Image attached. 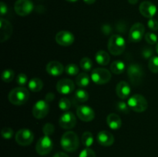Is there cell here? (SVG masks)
I'll return each mask as SVG.
<instances>
[{"label": "cell", "instance_id": "6da1fadb", "mask_svg": "<svg viewBox=\"0 0 158 157\" xmlns=\"http://www.w3.org/2000/svg\"><path fill=\"white\" fill-rule=\"evenodd\" d=\"M60 144L62 148L66 152H74L78 149L80 139L76 132L68 131L62 135Z\"/></svg>", "mask_w": 158, "mask_h": 157}, {"label": "cell", "instance_id": "7a4b0ae2", "mask_svg": "<svg viewBox=\"0 0 158 157\" xmlns=\"http://www.w3.org/2000/svg\"><path fill=\"white\" fill-rule=\"evenodd\" d=\"M9 100L12 104L21 106L25 104L29 98V92L26 88L19 86L12 89L9 94Z\"/></svg>", "mask_w": 158, "mask_h": 157}, {"label": "cell", "instance_id": "3957f363", "mask_svg": "<svg viewBox=\"0 0 158 157\" xmlns=\"http://www.w3.org/2000/svg\"><path fill=\"white\" fill-rule=\"evenodd\" d=\"M108 50L113 55H120L124 52L126 42L120 35H113L108 41Z\"/></svg>", "mask_w": 158, "mask_h": 157}, {"label": "cell", "instance_id": "277c9868", "mask_svg": "<svg viewBox=\"0 0 158 157\" xmlns=\"http://www.w3.org/2000/svg\"><path fill=\"white\" fill-rule=\"evenodd\" d=\"M127 104L131 110L136 112H143L147 110L148 103L144 96L140 94H136L128 99Z\"/></svg>", "mask_w": 158, "mask_h": 157}, {"label": "cell", "instance_id": "5b68a950", "mask_svg": "<svg viewBox=\"0 0 158 157\" xmlns=\"http://www.w3.org/2000/svg\"><path fill=\"white\" fill-rule=\"evenodd\" d=\"M111 72L104 68H96L91 72L90 78L97 85H103L111 79Z\"/></svg>", "mask_w": 158, "mask_h": 157}, {"label": "cell", "instance_id": "8992f818", "mask_svg": "<svg viewBox=\"0 0 158 157\" xmlns=\"http://www.w3.org/2000/svg\"><path fill=\"white\" fill-rule=\"evenodd\" d=\"M143 72V68L138 64H131L127 68V76L134 86H137L141 83L144 75Z\"/></svg>", "mask_w": 158, "mask_h": 157}, {"label": "cell", "instance_id": "52a82bcc", "mask_svg": "<svg viewBox=\"0 0 158 157\" xmlns=\"http://www.w3.org/2000/svg\"><path fill=\"white\" fill-rule=\"evenodd\" d=\"M53 143L49 135L41 137L35 145V151L40 155H46L52 151Z\"/></svg>", "mask_w": 158, "mask_h": 157}, {"label": "cell", "instance_id": "ba28073f", "mask_svg": "<svg viewBox=\"0 0 158 157\" xmlns=\"http://www.w3.org/2000/svg\"><path fill=\"white\" fill-rule=\"evenodd\" d=\"M15 141L22 146H27L33 142L34 134L28 129H21L15 134Z\"/></svg>", "mask_w": 158, "mask_h": 157}, {"label": "cell", "instance_id": "9c48e42d", "mask_svg": "<svg viewBox=\"0 0 158 157\" xmlns=\"http://www.w3.org/2000/svg\"><path fill=\"white\" fill-rule=\"evenodd\" d=\"M33 3L31 0H17L14 6V9L17 15L26 16L33 10Z\"/></svg>", "mask_w": 158, "mask_h": 157}, {"label": "cell", "instance_id": "30bf717a", "mask_svg": "<svg viewBox=\"0 0 158 157\" xmlns=\"http://www.w3.org/2000/svg\"><path fill=\"white\" fill-rule=\"evenodd\" d=\"M145 32V27L142 23L137 22L132 26L129 32V41L131 42H139L142 40Z\"/></svg>", "mask_w": 158, "mask_h": 157}, {"label": "cell", "instance_id": "8fae6325", "mask_svg": "<svg viewBox=\"0 0 158 157\" xmlns=\"http://www.w3.org/2000/svg\"><path fill=\"white\" fill-rule=\"evenodd\" d=\"M49 111V103L46 100H39L32 108V115L35 119H41L47 115Z\"/></svg>", "mask_w": 158, "mask_h": 157}, {"label": "cell", "instance_id": "7c38bea8", "mask_svg": "<svg viewBox=\"0 0 158 157\" xmlns=\"http://www.w3.org/2000/svg\"><path fill=\"white\" fill-rule=\"evenodd\" d=\"M60 127L64 129H71L77 124V119L74 114L71 112H66L60 116L59 120Z\"/></svg>", "mask_w": 158, "mask_h": 157}, {"label": "cell", "instance_id": "4fadbf2b", "mask_svg": "<svg viewBox=\"0 0 158 157\" xmlns=\"http://www.w3.org/2000/svg\"><path fill=\"white\" fill-rule=\"evenodd\" d=\"M75 41V37L73 34L69 31L63 30L59 32L56 35V42L60 46H71Z\"/></svg>", "mask_w": 158, "mask_h": 157}, {"label": "cell", "instance_id": "5bb4252c", "mask_svg": "<svg viewBox=\"0 0 158 157\" xmlns=\"http://www.w3.org/2000/svg\"><path fill=\"white\" fill-rule=\"evenodd\" d=\"M77 115L83 122H90L95 118V112L88 106H80L77 109Z\"/></svg>", "mask_w": 158, "mask_h": 157}, {"label": "cell", "instance_id": "9a60e30c", "mask_svg": "<svg viewBox=\"0 0 158 157\" xmlns=\"http://www.w3.org/2000/svg\"><path fill=\"white\" fill-rule=\"evenodd\" d=\"M12 26L8 20L1 18L0 19V41L4 42L9 39L12 34Z\"/></svg>", "mask_w": 158, "mask_h": 157}, {"label": "cell", "instance_id": "2e32d148", "mask_svg": "<svg viewBox=\"0 0 158 157\" xmlns=\"http://www.w3.org/2000/svg\"><path fill=\"white\" fill-rule=\"evenodd\" d=\"M75 86L72 80L68 78H63L58 81L56 84V90L59 93L67 95L73 92Z\"/></svg>", "mask_w": 158, "mask_h": 157}, {"label": "cell", "instance_id": "e0dca14e", "mask_svg": "<svg viewBox=\"0 0 158 157\" xmlns=\"http://www.w3.org/2000/svg\"><path fill=\"white\" fill-rule=\"evenodd\" d=\"M139 10L143 16L151 18L155 15L156 12H157V7L151 2L145 1L140 5Z\"/></svg>", "mask_w": 158, "mask_h": 157}, {"label": "cell", "instance_id": "ac0fdd59", "mask_svg": "<svg viewBox=\"0 0 158 157\" xmlns=\"http://www.w3.org/2000/svg\"><path fill=\"white\" fill-rule=\"evenodd\" d=\"M46 72L52 76H59L63 73L65 70L63 64L58 61H51L46 65Z\"/></svg>", "mask_w": 158, "mask_h": 157}, {"label": "cell", "instance_id": "d6986e66", "mask_svg": "<svg viewBox=\"0 0 158 157\" xmlns=\"http://www.w3.org/2000/svg\"><path fill=\"white\" fill-rule=\"evenodd\" d=\"M97 142L103 146H110L114 143V136L108 131H100L97 136Z\"/></svg>", "mask_w": 158, "mask_h": 157}, {"label": "cell", "instance_id": "ffe728a7", "mask_svg": "<svg viewBox=\"0 0 158 157\" xmlns=\"http://www.w3.org/2000/svg\"><path fill=\"white\" fill-rule=\"evenodd\" d=\"M131 86L125 81L120 82L116 86V93H117V96L122 99H127V97H129L130 94H131Z\"/></svg>", "mask_w": 158, "mask_h": 157}, {"label": "cell", "instance_id": "44dd1931", "mask_svg": "<svg viewBox=\"0 0 158 157\" xmlns=\"http://www.w3.org/2000/svg\"><path fill=\"white\" fill-rule=\"evenodd\" d=\"M106 123L113 130H117L122 126L121 119L116 113H110L106 117Z\"/></svg>", "mask_w": 158, "mask_h": 157}, {"label": "cell", "instance_id": "7402d4cb", "mask_svg": "<svg viewBox=\"0 0 158 157\" xmlns=\"http://www.w3.org/2000/svg\"><path fill=\"white\" fill-rule=\"evenodd\" d=\"M95 59L100 66H106L110 61V56L106 52L103 50L98 51L95 55Z\"/></svg>", "mask_w": 158, "mask_h": 157}, {"label": "cell", "instance_id": "603a6c76", "mask_svg": "<svg viewBox=\"0 0 158 157\" xmlns=\"http://www.w3.org/2000/svg\"><path fill=\"white\" fill-rule=\"evenodd\" d=\"M28 87L29 90L33 92H40L43 88V83L40 78H32L29 80Z\"/></svg>", "mask_w": 158, "mask_h": 157}, {"label": "cell", "instance_id": "cb8c5ba5", "mask_svg": "<svg viewBox=\"0 0 158 157\" xmlns=\"http://www.w3.org/2000/svg\"><path fill=\"white\" fill-rule=\"evenodd\" d=\"M90 83V78L86 72H82L78 74L76 78V83L80 87H86Z\"/></svg>", "mask_w": 158, "mask_h": 157}, {"label": "cell", "instance_id": "d4e9b609", "mask_svg": "<svg viewBox=\"0 0 158 157\" xmlns=\"http://www.w3.org/2000/svg\"><path fill=\"white\" fill-rule=\"evenodd\" d=\"M110 70L114 74H122L125 70V63L120 60H115L111 63Z\"/></svg>", "mask_w": 158, "mask_h": 157}, {"label": "cell", "instance_id": "484cf974", "mask_svg": "<svg viewBox=\"0 0 158 157\" xmlns=\"http://www.w3.org/2000/svg\"><path fill=\"white\" fill-rule=\"evenodd\" d=\"M74 99L79 103H85L89 99V94L84 89H78L74 93Z\"/></svg>", "mask_w": 158, "mask_h": 157}, {"label": "cell", "instance_id": "4316f807", "mask_svg": "<svg viewBox=\"0 0 158 157\" xmlns=\"http://www.w3.org/2000/svg\"><path fill=\"white\" fill-rule=\"evenodd\" d=\"M81 142L85 147H90L94 144V136H93V134L90 132H85L82 135Z\"/></svg>", "mask_w": 158, "mask_h": 157}, {"label": "cell", "instance_id": "83f0119b", "mask_svg": "<svg viewBox=\"0 0 158 157\" xmlns=\"http://www.w3.org/2000/svg\"><path fill=\"white\" fill-rule=\"evenodd\" d=\"M93 61L88 57H84V58H82L80 62V68L84 71L85 72H89V71L92 69L93 68Z\"/></svg>", "mask_w": 158, "mask_h": 157}, {"label": "cell", "instance_id": "f1b7e54d", "mask_svg": "<svg viewBox=\"0 0 158 157\" xmlns=\"http://www.w3.org/2000/svg\"><path fill=\"white\" fill-rule=\"evenodd\" d=\"M148 68L153 73H158V56H153L150 58Z\"/></svg>", "mask_w": 158, "mask_h": 157}, {"label": "cell", "instance_id": "f546056e", "mask_svg": "<svg viewBox=\"0 0 158 157\" xmlns=\"http://www.w3.org/2000/svg\"><path fill=\"white\" fill-rule=\"evenodd\" d=\"M14 75H15V73H14L13 70H12V69H6L2 73V79L5 83H10L13 80Z\"/></svg>", "mask_w": 158, "mask_h": 157}, {"label": "cell", "instance_id": "4dcf8cb0", "mask_svg": "<svg viewBox=\"0 0 158 157\" xmlns=\"http://www.w3.org/2000/svg\"><path fill=\"white\" fill-rule=\"evenodd\" d=\"M71 107V102L68 98L63 97V98L60 99V102H59V108L61 109L62 111H65L67 112Z\"/></svg>", "mask_w": 158, "mask_h": 157}, {"label": "cell", "instance_id": "1f68e13d", "mask_svg": "<svg viewBox=\"0 0 158 157\" xmlns=\"http://www.w3.org/2000/svg\"><path fill=\"white\" fill-rule=\"evenodd\" d=\"M79 70H80V69H79L78 66L76 64H69L65 68V72L69 75H77V74H79Z\"/></svg>", "mask_w": 158, "mask_h": 157}, {"label": "cell", "instance_id": "d6a6232c", "mask_svg": "<svg viewBox=\"0 0 158 157\" xmlns=\"http://www.w3.org/2000/svg\"><path fill=\"white\" fill-rule=\"evenodd\" d=\"M145 40L150 45H154L157 44L158 38L157 35L154 32H148L145 35Z\"/></svg>", "mask_w": 158, "mask_h": 157}, {"label": "cell", "instance_id": "836d02e7", "mask_svg": "<svg viewBox=\"0 0 158 157\" xmlns=\"http://www.w3.org/2000/svg\"><path fill=\"white\" fill-rule=\"evenodd\" d=\"M55 131V127L52 123H46L43 127V132L44 135H52Z\"/></svg>", "mask_w": 158, "mask_h": 157}, {"label": "cell", "instance_id": "e575fe53", "mask_svg": "<svg viewBox=\"0 0 158 157\" xmlns=\"http://www.w3.org/2000/svg\"><path fill=\"white\" fill-rule=\"evenodd\" d=\"M14 132L10 127H4L1 131V135L5 139H10L13 136Z\"/></svg>", "mask_w": 158, "mask_h": 157}, {"label": "cell", "instance_id": "d590c367", "mask_svg": "<svg viewBox=\"0 0 158 157\" xmlns=\"http://www.w3.org/2000/svg\"><path fill=\"white\" fill-rule=\"evenodd\" d=\"M28 82V78L27 75L24 73H19L17 75L16 78V83L19 86H24L25 85H26Z\"/></svg>", "mask_w": 158, "mask_h": 157}, {"label": "cell", "instance_id": "8d00e7d4", "mask_svg": "<svg viewBox=\"0 0 158 157\" xmlns=\"http://www.w3.org/2000/svg\"><path fill=\"white\" fill-rule=\"evenodd\" d=\"M79 157H96V153L93 149L86 148L80 152Z\"/></svg>", "mask_w": 158, "mask_h": 157}, {"label": "cell", "instance_id": "74e56055", "mask_svg": "<svg viewBox=\"0 0 158 157\" xmlns=\"http://www.w3.org/2000/svg\"><path fill=\"white\" fill-rule=\"evenodd\" d=\"M117 108L120 112L123 113H128L130 112V107L128 104H127L124 102H119L117 104Z\"/></svg>", "mask_w": 158, "mask_h": 157}, {"label": "cell", "instance_id": "f35d334b", "mask_svg": "<svg viewBox=\"0 0 158 157\" xmlns=\"http://www.w3.org/2000/svg\"><path fill=\"white\" fill-rule=\"evenodd\" d=\"M148 26L151 31H154V32L157 31L158 30V22L154 18H149V20H148Z\"/></svg>", "mask_w": 158, "mask_h": 157}, {"label": "cell", "instance_id": "ab89813d", "mask_svg": "<svg viewBox=\"0 0 158 157\" xmlns=\"http://www.w3.org/2000/svg\"><path fill=\"white\" fill-rule=\"evenodd\" d=\"M153 54H154V50L152 48L145 47L142 50V55L144 58H151V57H153Z\"/></svg>", "mask_w": 158, "mask_h": 157}, {"label": "cell", "instance_id": "60d3db41", "mask_svg": "<svg viewBox=\"0 0 158 157\" xmlns=\"http://www.w3.org/2000/svg\"><path fill=\"white\" fill-rule=\"evenodd\" d=\"M7 12H8L7 6H6L3 2H2L1 6H0V13H1L2 18L3 17V15H5L6 13H7Z\"/></svg>", "mask_w": 158, "mask_h": 157}, {"label": "cell", "instance_id": "b9f144b4", "mask_svg": "<svg viewBox=\"0 0 158 157\" xmlns=\"http://www.w3.org/2000/svg\"><path fill=\"white\" fill-rule=\"evenodd\" d=\"M53 157H69V155H68L66 153H65V152H58L53 155Z\"/></svg>", "mask_w": 158, "mask_h": 157}, {"label": "cell", "instance_id": "7bdbcfd3", "mask_svg": "<svg viewBox=\"0 0 158 157\" xmlns=\"http://www.w3.org/2000/svg\"><path fill=\"white\" fill-rule=\"evenodd\" d=\"M83 2H84L85 3H86V4H88V5H92V4H94V2H95L96 0H83Z\"/></svg>", "mask_w": 158, "mask_h": 157}, {"label": "cell", "instance_id": "ee69618b", "mask_svg": "<svg viewBox=\"0 0 158 157\" xmlns=\"http://www.w3.org/2000/svg\"><path fill=\"white\" fill-rule=\"evenodd\" d=\"M128 2H129V3H131V4L135 5L136 3H137L138 0H128Z\"/></svg>", "mask_w": 158, "mask_h": 157}, {"label": "cell", "instance_id": "f6af8a7d", "mask_svg": "<svg viewBox=\"0 0 158 157\" xmlns=\"http://www.w3.org/2000/svg\"><path fill=\"white\" fill-rule=\"evenodd\" d=\"M66 1L69 2H75L78 1V0H66Z\"/></svg>", "mask_w": 158, "mask_h": 157}, {"label": "cell", "instance_id": "bcb514c9", "mask_svg": "<svg viewBox=\"0 0 158 157\" xmlns=\"http://www.w3.org/2000/svg\"><path fill=\"white\" fill-rule=\"evenodd\" d=\"M156 51H157V54H158V42H157V46H156Z\"/></svg>", "mask_w": 158, "mask_h": 157}]
</instances>
